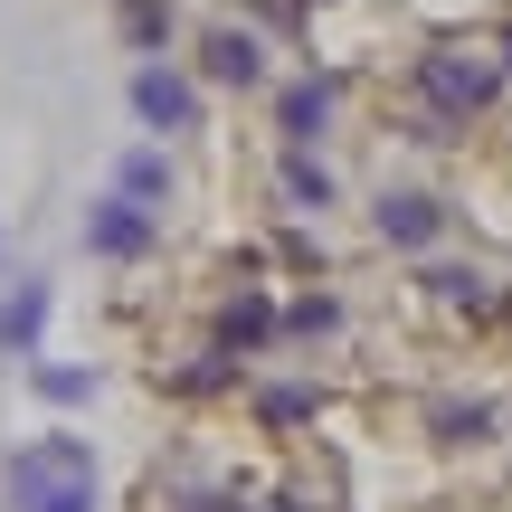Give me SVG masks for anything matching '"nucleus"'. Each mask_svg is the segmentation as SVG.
Returning a JSON list of instances; mask_svg holds the SVG:
<instances>
[{
    "label": "nucleus",
    "mask_w": 512,
    "mask_h": 512,
    "mask_svg": "<svg viewBox=\"0 0 512 512\" xmlns=\"http://www.w3.org/2000/svg\"><path fill=\"white\" fill-rule=\"evenodd\" d=\"M10 512H95V446L86 437H38L0 465Z\"/></svg>",
    "instance_id": "nucleus-1"
},
{
    "label": "nucleus",
    "mask_w": 512,
    "mask_h": 512,
    "mask_svg": "<svg viewBox=\"0 0 512 512\" xmlns=\"http://www.w3.org/2000/svg\"><path fill=\"white\" fill-rule=\"evenodd\" d=\"M162 247V209L124 200V190H105V200L86 209V256H105V266H133V256Z\"/></svg>",
    "instance_id": "nucleus-2"
},
{
    "label": "nucleus",
    "mask_w": 512,
    "mask_h": 512,
    "mask_svg": "<svg viewBox=\"0 0 512 512\" xmlns=\"http://www.w3.org/2000/svg\"><path fill=\"white\" fill-rule=\"evenodd\" d=\"M418 86H427V105H437V124H465V114H484V105H494V86H503V76L484 67V57L437 48V57L418 67Z\"/></svg>",
    "instance_id": "nucleus-3"
},
{
    "label": "nucleus",
    "mask_w": 512,
    "mask_h": 512,
    "mask_svg": "<svg viewBox=\"0 0 512 512\" xmlns=\"http://www.w3.org/2000/svg\"><path fill=\"white\" fill-rule=\"evenodd\" d=\"M133 114H143L152 133H200V86H190L181 67H143L133 76Z\"/></svg>",
    "instance_id": "nucleus-4"
},
{
    "label": "nucleus",
    "mask_w": 512,
    "mask_h": 512,
    "mask_svg": "<svg viewBox=\"0 0 512 512\" xmlns=\"http://www.w3.org/2000/svg\"><path fill=\"white\" fill-rule=\"evenodd\" d=\"M332 105H342V76H294L285 105H275V124H285V143H323Z\"/></svg>",
    "instance_id": "nucleus-5"
},
{
    "label": "nucleus",
    "mask_w": 512,
    "mask_h": 512,
    "mask_svg": "<svg viewBox=\"0 0 512 512\" xmlns=\"http://www.w3.org/2000/svg\"><path fill=\"white\" fill-rule=\"evenodd\" d=\"M370 219H380V238H389V247H418V256H427V247L446 238V209H437V200H418V190H399V200H380Z\"/></svg>",
    "instance_id": "nucleus-6"
},
{
    "label": "nucleus",
    "mask_w": 512,
    "mask_h": 512,
    "mask_svg": "<svg viewBox=\"0 0 512 512\" xmlns=\"http://www.w3.org/2000/svg\"><path fill=\"white\" fill-rule=\"evenodd\" d=\"M38 332H48V285H38V275H19L10 304H0V351H19V361H29Z\"/></svg>",
    "instance_id": "nucleus-7"
},
{
    "label": "nucleus",
    "mask_w": 512,
    "mask_h": 512,
    "mask_svg": "<svg viewBox=\"0 0 512 512\" xmlns=\"http://www.w3.org/2000/svg\"><path fill=\"white\" fill-rule=\"evenodd\" d=\"M209 76L219 86H266V38L256 29H209Z\"/></svg>",
    "instance_id": "nucleus-8"
},
{
    "label": "nucleus",
    "mask_w": 512,
    "mask_h": 512,
    "mask_svg": "<svg viewBox=\"0 0 512 512\" xmlns=\"http://www.w3.org/2000/svg\"><path fill=\"white\" fill-rule=\"evenodd\" d=\"M285 209H332V171L313 162V143L285 152Z\"/></svg>",
    "instance_id": "nucleus-9"
},
{
    "label": "nucleus",
    "mask_w": 512,
    "mask_h": 512,
    "mask_svg": "<svg viewBox=\"0 0 512 512\" xmlns=\"http://www.w3.org/2000/svg\"><path fill=\"white\" fill-rule=\"evenodd\" d=\"M114 190H124V200H171V162L162 152H124V162H114Z\"/></svg>",
    "instance_id": "nucleus-10"
},
{
    "label": "nucleus",
    "mask_w": 512,
    "mask_h": 512,
    "mask_svg": "<svg viewBox=\"0 0 512 512\" xmlns=\"http://www.w3.org/2000/svg\"><path fill=\"white\" fill-rule=\"evenodd\" d=\"M29 389H38L48 408H76V399H95V370H57V361H38V370H29Z\"/></svg>",
    "instance_id": "nucleus-11"
},
{
    "label": "nucleus",
    "mask_w": 512,
    "mask_h": 512,
    "mask_svg": "<svg viewBox=\"0 0 512 512\" xmlns=\"http://www.w3.org/2000/svg\"><path fill=\"white\" fill-rule=\"evenodd\" d=\"M275 332V304L266 294H238V304H228V342H266Z\"/></svg>",
    "instance_id": "nucleus-12"
},
{
    "label": "nucleus",
    "mask_w": 512,
    "mask_h": 512,
    "mask_svg": "<svg viewBox=\"0 0 512 512\" xmlns=\"http://www.w3.org/2000/svg\"><path fill=\"white\" fill-rule=\"evenodd\" d=\"M437 427H446V437H456V446H475L484 427H494V408H437Z\"/></svg>",
    "instance_id": "nucleus-13"
},
{
    "label": "nucleus",
    "mask_w": 512,
    "mask_h": 512,
    "mask_svg": "<svg viewBox=\"0 0 512 512\" xmlns=\"http://www.w3.org/2000/svg\"><path fill=\"white\" fill-rule=\"evenodd\" d=\"M294 332H342V304H332V294H304V304H294Z\"/></svg>",
    "instance_id": "nucleus-14"
},
{
    "label": "nucleus",
    "mask_w": 512,
    "mask_h": 512,
    "mask_svg": "<svg viewBox=\"0 0 512 512\" xmlns=\"http://www.w3.org/2000/svg\"><path fill=\"white\" fill-rule=\"evenodd\" d=\"M503 67H512V38H503Z\"/></svg>",
    "instance_id": "nucleus-15"
}]
</instances>
